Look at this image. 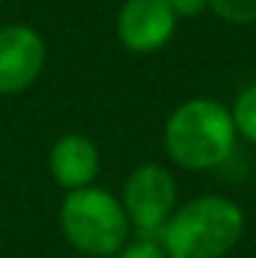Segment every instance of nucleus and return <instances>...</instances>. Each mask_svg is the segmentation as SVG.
Returning <instances> with one entry per match:
<instances>
[{"label": "nucleus", "instance_id": "nucleus-2", "mask_svg": "<svg viewBox=\"0 0 256 258\" xmlns=\"http://www.w3.org/2000/svg\"><path fill=\"white\" fill-rule=\"evenodd\" d=\"M245 233V214L231 198L198 195L176 206L160 231L168 258H223Z\"/></svg>", "mask_w": 256, "mask_h": 258}, {"label": "nucleus", "instance_id": "nucleus-1", "mask_svg": "<svg viewBox=\"0 0 256 258\" xmlns=\"http://www.w3.org/2000/svg\"><path fill=\"white\" fill-rule=\"evenodd\" d=\"M168 159L182 170H212L231 157L237 129L226 104L210 96L182 102L163 129Z\"/></svg>", "mask_w": 256, "mask_h": 258}, {"label": "nucleus", "instance_id": "nucleus-11", "mask_svg": "<svg viewBox=\"0 0 256 258\" xmlns=\"http://www.w3.org/2000/svg\"><path fill=\"white\" fill-rule=\"evenodd\" d=\"M176 20H193V17L210 11V0H166Z\"/></svg>", "mask_w": 256, "mask_h": 258}, {"label": "nucleus", "instance_id": "nucleus-9", "mask_svg": "<svg viewBox=\"0 0 256 258\" xmlns=\"http://www.w3.org/2000/svg\"><path fill=\"white\" fill-rule=\"evenodd\" d=\"M210 11L229 25H253L256 0H210Z\"/></svg>", "mask_w": 256, "mask_h": 258}, {"label": "nucleus", "instance_id": "nucleus-3", "mask_svg": "<svg viewBox=\"0 0 256 258\" xmlns=\"http://www.w3.org/2000/svg\"><path fill=\"white\" fill-rule=\"evenodd\" d=\"M58 223L66 242L83 255H116L130 239V220L121 201L102 187H83L66 192L58 212Z\"/></svg>", "mask_w": 256, "mask_h": 258}, {"label": "nucleus", "instance_id": "nucleus-6", "mask_svg": "<svg viewBox=\"0 0 256 258\" xmlns=\"http://www.w3.org/2000/svg\"><path fill=\"white\" fill-rule=\"evenodd\" d=\"M176 17L166 0H124L116 14V36L130 52L149 55L174 39Z\"/></svg>", "mask_w": 256, "mask_h": 258}, {"label": "nucleus", "instance_id": "nucleus-8", "mask_svg": "<svg viewBox=\"0 0 256 258\" xmlns=\"http://www.w3.org/2000/svg\"><path fill=\"white\" fill-rule=\"evenodd\" d=\"M229 113H231V121H234L237 138H242V140L256 146V83L245 85L237 94V99L229 107Z\"/></svg>", "mask_w": 256, "mask_h": 258}, {"label": "nucleus", "instance_id": "nucleus-5", "mask_svg": "<svg viewBox=\"0 0 256 258\" xmlns=\"http://www.w3.org/2000/svg\"><path fill=\"white\" fill-rule=\"evenodd\" d=\"M44 63L47 44L36 28L20 22L0 28V96L28 91L41 77Z\"/></svg>", "mask_w": 256, "mask_h": 258}, {"label": "nucleus", "instance_id": "nucleus-7", "mask_svg": "<svg viewBox=\"0 0 256 258\" xmlns=\"http://www.w3.org/2000/svg\"><path fill=\"white\" fill-rule=\"evenodd\" d=\"M50 176L61 189L72 192V189H83L91 187L99 173V151H96L94 140H88L85 135L69 132L61 135L53 143L50 157Z\"/></svg>", "mask_w": 256, "mask_h": 258}, {"label": "nucleus", "instance_id": "nucleus-10", "mask_svg": "<svg viewBox=\"0 0 256 258\" xmlns=\"http://www.w3.org/2000/svg\"><path fill=\"white\" fill-rule=\"evenodd\" d=\"M113 258H168V253L160 242H155L151 236H143L132 244H124Z\"/></svg>", "mask_w": 256, "mask_h": 258}, {"label": "nucleus", "instance_id": "nucleus-4", "mask_svg": "<svg viewBox=\"0 0 256 258\" xmlns=\"http://www.w3.org/2000/svg\"><path fill=\"white\" fill-rule=\"evenodd\" d=\"M176 195L179 189H176L174 173L157 162H146L127 176L119 201L132 228L141 231L143 236H155L174 214Z\"/></svg>", "mask_w": 256, "mask_h": 258}]
</instances>
